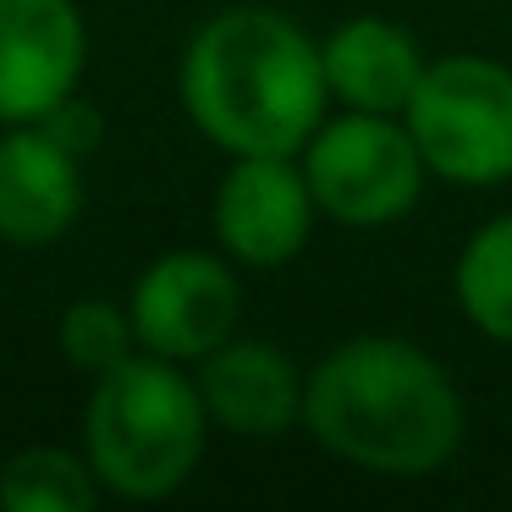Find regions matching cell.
Instances as JSON below:
<instances>
[{"label": "cell", "instance_id": "obj_10", "mask_svg": "<svg viewBox=\"0 0 512 512\" xmlns=\"http://www.w3.org/2000/svg\"><path fill=\"white\" fill-rule=\"evenodd\" d=\"M45 122L0 133V243L45 248L83 215V166Z\"/></svg>", "mask_w": 512, "mask_h": 512}, {"label": "cell", "instance_id": "obj_7", "mask_svg": "<svg viewBox=\"0 0 512 512\" xmlns=\"http://www.w3.org/2000/svg\"><path fill=\"white\" fill-rule=\"evenodd\" d=\"M320 204L298 155H232L210 199V232L232 265L281 270L309 248Z\"/></svg>", "mask_w": 512, "mask_h": 512}, {"label": "cell", "instance_id": "obj_13", "mask_svg": "<svg viewBox=\"0 0 512 512\" xmlns=\"http://www.w3.org/2000/svg\"><path fill=\"white\" fill-rule=\"evenodd\" d=\"M100 490L105 485L94 479L89 457L67 452V446H28L0 474V507L6 512H94Z\"/></svg>", "mask_w": 512, "mask_h": 512}, {"label": "cell", "instance_id": "obj_2", "mask_svg": "<svg viewBox=\"0 0 512 512\" xmlns=\"http://www.w3.org/2000/svg\"><path fill=\"white\" fill-rule=\"evenodd\" d=\"M177 94L221 155H298L331 111L320 39L276 6L204 17L182 50Z\"/></svg>", "mask_w": 512, "mask_h": 512}, {"label": "cell", "instance_id": "obj_9", "mask_svg": "<svg viewBox=\"0 0 512 512\" xmlns=\"http://www.w3.org/2000/svg\"><path fill=\"white\" fill-rule=\"evenodd\" d=\"M204 413L215 430L243 435V441H276L287 430H303V380L309 369L292 364L265 336H226L215 353L193 364Z\"/></svg>", "mask_w": 512, "mask_h": 512}, {"label": "cell", "instance_id": "obj_1", "mask_svg": "<svg viewBox=\"0 0 512 512\" xmlns=\"http://www.w3.org/2000/svg\"><path fill=\"white\" fill-rule=\"evenodd\" d=\"M303 430L375 479H430L463 452L468 402L452 369L402 331L342 336L303 380Z\"/></svg>", "mask_w": 512, "mask_h": 512}, {"label": "cell", "instance_id": "obj_8", "mask_svg": "<svg viewBox=\"0 0 512 512\" xmlns=\"http://www.w3.org/2000/svg\"><path fill=\"white\" fill-rule=\"evenodd\" d=\"M89 28L78 0H0V127L45 122L78 94Z\"/></svg>", "mask_w": 512, "mask_h": 512}, {"label": "cell", "instance_id": "obj_12", "mask_svg": "<svg viewBox=\"0 0 512 512\" xmlns=\"http://www.w3.org/2000/svg\"><path fill=\"white\" fill-rule=\"evenodd\" d=\"M452 303L485 342L512 347V210H496L452 259Z\"/></svg>", "mask_w": 512, "mask_h": 512}, {"label": "cell", "instance_id": "obj_5", "mask_svg": "<svg viewBox=\"0 0 512 512\" xmlns=\"http://www.w3.org/2000/svg\"><path fill=\"white\" fill-rule=\"evenodd\" d=\"M298 166L320 204V221L347 232H386L408 221L435 182L408 122L380 111H325V122L298 149Z\"/></svg>", "mask_w": 512, "mask_h": 512}, {"label": "cell", "instance_id": "obj_4", "mask_svg": "<svg viewBox=\"0 0 512 512\" xmlns=\"http://www.w3.org/2000/svg\"><path fill=\"white\" fill-rule=\"evenodd\" d=\"M424 166L446 188L490 193L512 182V67L479 50L435 56L402 105Z\"/></svg>", "mask_w": 512, "mask_h": 512}, {"label": "cell", "instance_id": "obj_6", "mask_svg": "<svg viewBox=\"0 0 512 512\" xmlns=\"http://www.w3.org/2000/svg\"><path fill=\"white\" fill-rule=\"evenodd\" d=\"M138 347L171 364H199L243 325V281L226 254L210 248H171L149 259L127 292Z\"/></svg>", "mask_w": 512, "mask_h": 512}, {"label": "cell", "instance_id": "obj_14", "mask_svg": "<svg viewBox=\"0 0 512 512\" xmlns=\"http://www.w3.org/2000/svg\"><path fill=\"white\" fill-rule=\"evenodd\" d=\"M56 336H61L67 364L83 369L89 380L138 353L133 314H127V303H111V298H78L67 314H61V331Z\"/></svg>", "mask_w": 512, "mask_h": 512}, {"label": "cell", "instance_id": "obj_3", "mask_svg": "<svg viewBox=\"0 0 512 512\" xmlns=\"http://www.w3.org/2000/svg\"><path fill=\"white\" fill-rule=\"evenodd\" d=\"M210 430L199 380L144 347L94 375L83 402V457L122 501H166L182 490L199 474Z\"/></svg>", "mask_w": 512, "mask_h": 512}, {"label": "cell", "instance_id": "obj_11", "mask_svg": "<svg viewBox=\"0 0 512 512\" xmlns=\"http://www.w3.org/2000/svg\"><path fill=\"white\" fill-rule=\"evenodd\" d=\"M320 67H325V89H331L336 111L402 116V105L413 100L430 56L413 39V28H402L397 17L358 12V17H342L320 39Z\"/></svg>", "mask_w": 512, "mask_h": 512}]
</instances>
